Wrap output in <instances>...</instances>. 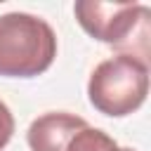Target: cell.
<instances>
[{"instance_id": "5b68a950", "label": "cell", "mask_w": 151, "mask_h": 151, "mask_svg": "<svg viewBox=\"0 0 151 151\" xmlns=\"http://www.w3.org/2000/svg\"><path fill=\"white\" fill-rule=\"evenodd\" d=\"M66 151H123V146H118L113 137H109L104 130L85 125L71 137V142L66 144Z\"/></svg>"}, {"instance_id": "6da1fadb", "label": "cell", "mask_w": 151, "mask_h": 151, "mask_svg": "<svg viewBox=\"0 0 151 151\" xmlns=\"http://www.w3.org/2000/svg\"><path fill=\"white\" fill-rule=\"evenodd\" d=\"M57 57V33L28 12L0 17V76L33 78L45 73Z\"/></svg>"}, {"instance_id": "8992f818", "label": "cell", "mask_w": 151, "mask_h": 151, "mask_svg": "<svg viewBox=\"0 0 151 151\" xmlns=\"http://www.w3.org/2000/svg\"><path fill=\"white\" fill-rule=\"evenodd\" d=\"M12 134H14V116H12L9 106L0 99V151L9 144Z\"/></svg>"}, {"instance_id": "7a4b0ae2", "label": "cell", "mask_w": 151, "mask_h": 151, "mask_svg": "<svg viewBox=\"0 0 151 151\" xmlns=\"http://www.w3.org/2000/svg\"><path fill=\"white\" fill-rule=\"evenodd\" d=\"M149 94V64L130 57L116 54L94 66L87 80L90 104L111 118H123L134 113Z\"/></svg>"}, {"instance_id": "277c9868", "label": "cell", "mask_w": 151, "mask_h": 151, "mask_svg": "<svg viewBox=\"0 0 151 151\" xmlns=\"http://www.w3.org/2000/svg\"><path fill=\"white\" fill-rule=\"evenodd\" d=\"M87 123L85 118L66 111H50L38 116L26 132V142L31 151H66L71 137L83 130Z\"/></svg>"}, {"instance_id": "3957f363", "label": "cell", "mask_w": 151, "mask_h": 151, "mask_svg": "<svg viewBox=\"0 0 151 151\" xmlns=\"http://www.w3.org/2000/svg\"><path fill=\"white\" fill-rule=\"evenodd\" d=\"M73 14L85 33L106 45H113L116 50H120V54L134 57L132 54L134 40H139V45L146 47L151 9L142 2L78 0L73 5Z\"/></svg>"}]
</instances>
